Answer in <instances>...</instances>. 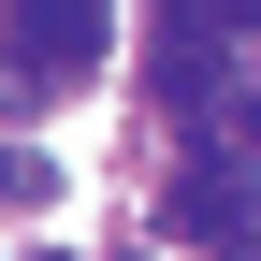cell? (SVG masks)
<instances>
[{
    "mask_svg": "<svg viewBox=\"0 0 261 261\" xmlns=\"http://www.w3.org/2000/svg\"><path fill=\"white\" fill-rule=\"evenodd\" d=\"M116 58V29L87 15V0H29V15H0V73L15 87H73V73H102Z\"/></svg>",
    "mask_w": 261,
    "mask_h": 261,
    "instance_id": "1",
    "label": "cell"
},
{
    "mask_svg": "<svg viewBox=\"0 0 261 261\" xmlns=\"http://www.w3.org/2000/svg\"><path fill=\"white\" fill-rule=\"evenodd\" d=\"M160 218H174L189 247H232V232H247V160H189V174H174V203H160Z\"/></svg>",
    "mask_w": 261,
    "mask_h": 261,
    "instance_id": "2",
    "label": "cell"
},
{
    "mask_svg": "<svg viewBox=\"0 0 261 261\" xmlns=\"http://www.w3.org/2000/svg\"><path fill=\"white\" fill-rule=\"evenodd\" d=\"M145 87H160V102H203V87H218V15H203V0H189V15H160Z\"/></svg>",
    "mask_w": 261,
    "mask_h": 261,
    "instance_id": "3",
    "label": "cell"
},
{
    "mask_svg": "<svg viewBox=\"0 0 261 261\" xmlns=\"http://www.w3.org/2000/svg\"><path fill=\"white\" fill-rule=\"evenodd\" d=\"M29 189H44V174H29V160H15V145H0V203H29Z\"/></svg>",
    "mask_w": 261,
    "mask_h": 261,
    "instance_id": "4",
    "label": "cell"
}]
</instances>
